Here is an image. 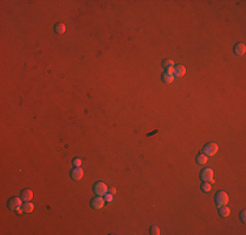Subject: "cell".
Returning a JSON list of instances; mask_svg holds the SVG:
<instances>
[{
  "label": "cell",
  "mask_w": 246,
  "mask_h": 235,
  "mask_svg": "<svg viewBox=\"0 0 246 235\" xmlns=\"http://www.w3.org/2000/svg\"><path fill=\"white\" fill-rule=\"evenodd\" d=\"M215 200H216V205L220 208V207H224L229 203V196H228V193L225 191H219L216 193L215 196Z\"/></svg>",
  "instance_id": "obj_1"
},
{
  "label": "cell",
  "mask_w": 246,
  "mask_h": 235,
  "mask_svg": "<svg viewBox=\"0 0 246 235\" xmlns=\"http://www.w3.org/2000/svg\"><path fill=\"white\" fill-rule=\"evenodd\" d=\"M22 201H24V200H22L21 197H19V196L11 197L8 200V208L12 209V210H20L22 208Z\"/></svg>",
  "instance_id": "obj_2"
},
{
  "label": "cell",
  "mask_w": 246,
  "mask_h": 235,
  "mask_svg": "<svg viewBox=\"0 0 246 235\" xmlns=\"http://www.w3.org/2000/svg\"><path fill=\"white\" fill-rule=\"evenodd\" d=\"M94 192H96V195L97 196H105L108 193V186L103 183V182H97V183L94 184Z\"/></svg>",
  "instance_id": "obj_3"
},
{
  "label": "cell",
  "mask_w": 246,
  "mask_h": 235,
  "mask_svg": "<svg viewBox=\"0 0 246 235\" xmlns=\"http://www.w3.org/2000/svg\"><path fill=\"white\" fill-rule=\"evenodd\" d=\"M217 150H219V145L217 144H215V143H208L206 146H204V149H203V152H204V154L206 156H215L216 153H217Z\"/></svg>",
  "instance_id": "obj_4"
},
{
  "label": "cell",
  "mask_w": 246,
  "mask_h": 235,
  "mask_svg": "<svg viewBox=\"0 0 246 235\" xmlns=\"http://www.w3.org/2000/svg\"><path fill=\"white\" fill-rule=\"evenodd\" d=\"M200 179L203 182H212L213 180V171H212V169H209V167L203 169L202 171H200Z\"/></svg>",
  "instance_id": "obj_5"
},
{
  "label": "cell",
  "mask_w": 246,
  "mask_h": 235,
  "mask_svg": "<svg viewBox=\"0 0 246 235\" xmlns=\"http://www.w3.org/2000/svg\"><path fill=\"white\" fill-rule=\"evenodd\" d=\"M105 204H106V200L102 196H97L94 199H92V201H90L92 208H94V209H102L105 207Z\"/></svg>",
  "instance_id": "obj_6"
},
{
  "label": "cell",
  "mask_w": 246,
  "mask_h": 235,
  "mask_svg": "<svg viewBox=\"0 0 246 235\" xmlns=\"http://www.w3.org/2000/svg\"><path fill=\"white\" fill-rule=\"evenodd\" d=\"M84 176V171L81 170V167H75L71 171V178L73 180H81Z\"/></svg>",
  "instance_id": "obj_7"
},
{
  "label": "cell",
  "mask_w": 246,
  "mask_h": 235,
  "mask_svg": "<svg viewBox=\"0 0 246 235\" xmlns=\"http://www.w3.org/2000/svg\"><path fill=\"white\" fill-rule=\"evenodd\" d=\"M233 51H234V55H237V56H242V55L245 54V52H246V46H245L244 43H237L236 46H234Z\"/></svg>",
  "instance_id": "obj_8"
},
{
  "label": "cell",
  "mask_w": 246,
  "mask_h": 235,
  "mask_svg": "<svg viewBox=\"0 0 246 235\" xmlns=\"http://www.w3.org/2000/svg\"><path fill=\"white\" fill-rule=\"evenodd\" d=\"M173 75L175 77H182V76L186 75V68L183 66H175L174 70H173Z\"/></svg>",
  "instance_id": "obj_9"
},
{
  "label": "cell",
  "mask_w": 246,
  "mask_h": 235,
  "mask_svg": "<svg viewBox=\"0 0 246 235\" xmlns=\"http://www.w3.org/2000/svg\"><path fill=\"white\" fill-rule=\"evenodd\" d=\"M162 67L165 68L168 72L173 73V70H174V63H173V60H170V59H166V60L162 62Z\"/></svg>",
  "instance_id": "obj_10"
},
{
  "label": "cell",
  "mask_w": 246,
  "mask_h": 235,
  "mask_svg": "<svg viewBox=\"0 0 246 235\" xmlns=\"http://www.w3.org/2000/svg\"><path fill=\"white\" fill-rule=\"evenodd\" d=\"M22 212L24 213H32V212L34 210V204L30 203V201H25L24 204H22Z\"/></svg>",
  "instance_id": "obj_11"
},
{
  "label": "cell",
  "mask_w": 246,
  "mask_h": 235,
  "mask_svg": "<svg viewBox=\"0 0 246 235\" xmlns=\"http://www.w3.org/2000/svg\"><path fill=\"white\" fill-rule=\"evenodd\" d=\"M21 199L24 200V201H32L33 199V192L30 190H24L21 192Z\"/></svg>",
  "instance_id": "obj_12"
},
{
  "label": "cell",
  "mask_w": 246,
  "mask_h": 235,
  "mask_svg": "<svg viewBox=\"0 0 246 235\" xmlns=\"http://www.w3.org/2000/svg\"><path fill=\"white\" fill-rule=\"evenodd\" d=\"M162 82H165V84H172L173 80H174V75L170 73V72H165L162 75Z\"/></svg>",
  "instance_id": "obj_13"
},
{
  "label": "cell",
  "mask_w": 246,
  "mask_h": 235,
  "mask_svg": "<svg viewBox=\"0 0 246 235\" xmlns=\"http://www.w3.org/2000/svg\"><path fill=\"white\" fill-rule=\"evenodd\" d=\"M195 160H196V163H199V164H206L208 161V156H206L204 153H200V154L196 156Z\"/></svg>",
  "instance_id": "obj_14"
},
{
  "label": "cell",
  "mask_w": 246,
  "mask_h": 235,
  "mask_svg": "<svg viewBox=\"0 0 246 235\" xmlns=\"http://www.w3.org/2000/svg\"><path fill=\"white\" fill-rule=\"evenodd\" d=\"M55 32H56V34H64L66 33V25L62 22H58L55 25Z\"/></svg>",
  "instance_id": "obj_15"
},
{
  "label": "cell",
  "mask_w": 246,
  "mask_h": 235,
  "mask_svg": "<svg viewBox=\"0 0 246 235\" xmlns=\"http://www.w3.org/2000/svg\"><path fill=\"white\" fill-rule=\"evenodd\" d=\"M231 214V209L226 207V205H224V207H220V216L221 217H228Z\"/></svg>",
  "instance_id": "obj_16"
},
{
  "label": "cell",
  "mask_w": 246,
  "mask_h": 235,
  "mask_svg": "<svg viewBox=\"0 0 246 235\" xmlns=\"http://www.w3.org/2000/svg\"><path fill=\"white\" fill-rule=\"evenodd\" d=\"M211 183L209 182H203V184H202V191L203 192H206V193H208L209 191H211Z\"/></svg>",
  "instance_id": "obj_17"
},
{
  "label": "cell",
  "mask_w": 246,
  "mask_h": 235,
  "mask_svg": "<svg viewBox=\"0 0 246 235\" xmlns=\"http://www.w3.org/2000/svg\"><path fill=\"white\" fill-rule=\"evenodd\" d=\"M151 234L152 235H159L160 234V229L157 227V226H152L151 227Z\"/></svg>",
  "instance_id": "obj_18"
},
{
  "label": "cell",
  "mask_w": 246,
  "mask_h": 235,
  "mask_svg": "<svg viewBox=\"0 0 246 235\" xmlns=\"http://www.w3.org/2000/svg\"><path fill=\"white\" fill-rule=\"evenodd\" d=\"M105 200H106V203H113L114 201V197H113L111 193H106V195H105Z\"/></svg>",
  "instance_id": "obj_19"
},
{
  "label": "cell",
  "mask_w": 246,
  "mask_h": 235,
  "mask_svg": "<svg viewBox=\"0 0 246 235\" xmlns=\"http://www.w3.org/2000/svg\"><path fill=\"white\" fill-rule=\"evenodd\" d=\"M81 162H83V161H81V158H75L73 164H75L76 167H79V166H81Z\"/></svg>",
  "instance_id": "obj_20"
},
{
  "label": "cell",
  "mask_w": 246,
  "mask_h": 235,
  "mask_svg": "<svg viewBox=\"0 0 246 235\" xmlns=\"http://www.w3.org/2000/svg\"><path fill=\"white\" fill-rule=\"evenodd\" d=\"M241 221H242V222H245V210H242V212H241Z\"/></svg>",
  "instance_id": "obj_21"
},
{
  "label": "cell",
  "mask_w": 246,
  "mask_h": 235,
  "mask_svg": "<svg viewBox=\"0 0 246 235\" xmlns=\"http://www.w3.org/2000/svg\"><path fill=\"white\" fill-rule=\"evenodd\" d=\"M110 193H111V195H115V193H116V190H115V188H111V190H110Z\"/></svg>",
  "instance_id": "obj_22"
}]
</instances>
